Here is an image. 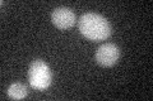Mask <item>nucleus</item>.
<instances>
[{"mask_svg": "<svg viewBox=\"0 0 153 101\" xmlns=\"http://www.w3.org/2000/svg\"><path fill=\"white\" fill-rule=\"evenodd\" d=\"M51 22L57 29L66 31L75 25L76 17L71 9L66 8V7H59V8L54 9V12H52Z\"/></svg>", "mask_w": 153, "mask_h": 101, "instance_id": "nucleus-4", "label": "nucleus"}, {"mask_svg": "<svg viewBox=\"0 0 153 101\" xmlns=\"http://www.w3.org/2000/svg\"><path fill=\"white\" fill-rule=\"evenodd\" d=\"M52 81V73L50 67L42 60L32 61L28 68V82L31 87L37 91H45L50 87Z\"/></svg>", "mask_w": 153, "mask_h": 101, "instance_id": "nucleus-2", "label": "nucleus"}, {"mask_svg": "<svg viewBox=\"0 0 153 101\" xmlns=\"http://www.w3.org/2000/svg\"><path fill=\"white\" fill-rule=\"evenodd\" d=\"M78 29L84 38L92 42L106 41L111 36V24L97 13H84L78 19Z\"/></svg>", "mask_w": 153, "mask_h": 101, "instance_id": "nucleus-1", "label": "nucleus"}, {"mask_svg": "<svg viewBox=\"0 0 153 101\" xmlns=\"http://www.w3.org/2000/svg\"><path fill=\"white\" fill-rule=\"evenodd\" d=\"M7 94H8L9 97L13 99V100H22L28 95V90L23 84L16 82V84H12L8 87Z\"/></svg>", "mask_w": 153, "mask_h": 101, "instance_id": "nucleus-5", "label": "nucleus"}, {"mask_svg": "<svg viewBox=\"0 0 153 101\" xmlns=\"http://www.w3.org/2000/svg\"><path fill=\"white\" fill-rule=\"evenodd\" d=\"M94 58L100 66L111 67L120 60V48L114 43H103L97 48Z\"/></svg>", "mask_w": 153, "mask_h": 101, "instance_id": "nucleus-3", "label": "nucleus"}]
</instances>
